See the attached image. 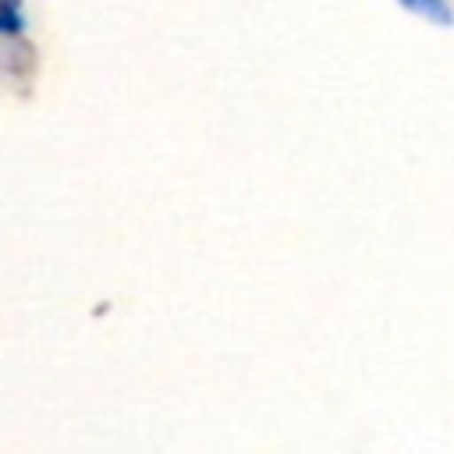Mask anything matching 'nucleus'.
<instances>
[{
  "label": "nucleus",
  "mask_w": 454,
  "mask_h": 454,
  "mask_svg": "<svg viewBox=\"0 0 454 454\" xmlns=\"http://www.w3.org/2000/svg\"><path fill=\"white\" fill-rule=\"evenodd\" d=\"M401 7L429 18L433 25H454V11L447 7V0H401Z\"/></svg>",
  "instance_id": "f257e3e1"
},
{
  "label": "nucleus",
  "mask_w": 454,
  "mask_h": 454,
  "mask_svg": "<svg viewBox=\"0 0 454 454\" xmlns=\"http://www.w3.org/2000/svg\"><path fill=\"white\" fill-rule=\"evenodd\" d=\"M21 4L18 0H0V32H21Z\"/></svg>",
  "instance_id": "f03ea898"
}]
</instances>
